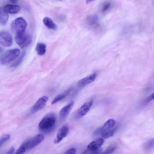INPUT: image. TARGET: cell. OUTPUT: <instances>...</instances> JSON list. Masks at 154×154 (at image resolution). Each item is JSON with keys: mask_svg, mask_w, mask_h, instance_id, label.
<instances>
[{"mask_svg": "<svg viewBox=\"0 0 154 154\" xmlns=\"http://www.w3.org/2000/svg\"><path fill=\"white\" fill-rule=\"evenodd\" d=\"M7 13L15 14L17 13L20 10L19 6L14 5L8 4L2 8Z\"/></svg>", "mask_w": 154, "mask_h": 154, "instance_id": "15", "label": "cell"}, {"mask_svg": "<svg viewBox=\"0 0 154 154\" xmlns=\"http://www.w3.org/2000/svg\"><path fill=\"white\" fill-rule=\"evenodd\" d=\"M8 18V15L2 8L0 9V23L2 25H5L7 23Z\"/></svg>", "mask_w": 154, "mask_h": 154, "instance_id": "18", "label": "cell"}, {"mask_svg": "<svg viewBox=\"0 0 154 154\" xmlns=\"http://www.w3.org/2000/svg\"><path fill=\"white\" fill-rule=\"evenodd\" d=\"M74 104V101H72L62 108L59 112V116L61 119H65L67 117L72 108Z\"/></svg>", "mask_w": 154, "mask_h": 154, "instance_id": "12", "label": "cell"}, {"mask_svg": "<svg viewBox=\"0 0 154 154\" xmlns=\"http://www.w3.org/2000/svg\"><path fill=\"white\" fill-rule=\"evenodd\" d=\"M154 100V92L149 96L144 101V103L146 104Z\"/></svg>", "mask_w": 154, "mask_h": 154, "instance_id": "28", "label": "cell"}, {"mask_svg": "<svg viewBox=\"0 0 154 154\" xmlns=\"http://www.w3.org/2000/svg\"><path fill=\"white\" fill-rule=\"evenodd\" d=\"M17 1L16 0H11L10 1V2H11L12 3H15Z\"/></svg>", "mask_w": 154, "mask_h": 154, "instance_id": "31", "label": "cell"}, {"mask_svg": "<svg viewBox=\"0 0 154 154\" xmlns=\"http://www.w3.org/2000/svg\"><path fill=\"white\" fill-rule=\"evenodd\" d=\"M104 140L102 138H99L91 142L88 146L87 149L90 150H95L99 149L102 145Z\"/></svg>", "mask_w": 154, "mask_h": 154, "instance_id": "13", "label": "cell"}, {"mask_svg": "<svg viewBox=\"0 0 154 154\" xmlns=\"http://www.w3.org/2000/svg\"><path fill=\"white\" fill-rule=\"evenodd\" d=\"M97 77V73H93L80 80L78 83V85L80 87H84L94 81Z\"/></svg>", "mask_w": 154, "mask_h": 154, "instance_id": "11", "label": "cell"}, {"mask_svg": "<svg viewBox=\"0 0 154 154\" xmlns=\"http://www.w3.org/2000/svg\"><path fill=\"white\" fill-rule=\"evenodd\" d=\"M114 133V130H108L102 133L101 136L103 138L107 139L112 136Z\"/></svg>", "mask_w": 154, "mask_h": 154, "instance_id": "24", "label": "cell"}, {"mask_svg": "<svg viewBox=\"0 0 154 154\" xmlns=\"http://www.w3.org/2000/svg\"><path fill=\"white\" fill-rule=\"evenodd\" d=\"M111 5V3L109 2L105 3L103 6L102 9V12H104L107 11L110 8Z\"/></svg>", "mask_w": 154, "mask_h": 154, "instance_id": "27", "label": "cell"}, {"mask_svg": "<svg viewBox=\"0 0 154 154\" xmlns=\"http://www.w3.org/2000/svg\"></svg>", "mask_w": 154, "mask_h": 154, "instance_id": "32", "label": "cell"}, {"mask_svg": "<svg viewBox=\"0 0 154 154\" xmlns=\"http://www.w3.org/2000/svg\"><path fill=\"white\" fill-rule=\"evenodd\" d=\"M102 151V149L100 148L96 149L90 150L87 149L83 154H100Z\"/></svg>", "mask_w": 154, "mask_h": 154, "instance_id": "23", "label": "cell"}, {"mask_svg": "<svg viewBox=\"0 0 154 154\" xmlns=\"http://www.w3.org/2000/svg\"><path fill=\"white\" fill-rule=\"evenodd\" d=\"M10 138V136L9 134H7L2 136L0 139V146H1L6 141L8 140Z\"/></svg>", "mask_w": 154, "mask_h": 154, "instance_id": "25", "label": "cell"}, {"mask_svg": "<svg viewBox=\"0 0 154 154\" xmlns=\"http://www.w3.org/2000/svg\"><path fill=\"white\" fill-rule=\"evenodd\" d=\"M115 123V121L112 119L108 120L102 127L95 131L93 132V135L94 136H97L100 134H101L104 132L108 130L113 127Z\"/></svg>", "mask_w": 154, "mask_h": 154, "instance_id": "8", "label": "cell"}, {"mask_svg": "<svg viewBox=\"0 0 154 154\" xmlns=\"http://www.w3.org/2000/svg\"><path fill=\"white\" fill-rule=\"evenodd\" d=\"M27 150V140L24 142L18 148L14 154H24Z\"/></svg>", "mask_w": 154, "mask_h": 154, "instance_id": "22", "label": "cell"}, {"mask_svg": "<svg viewBox=\"0 0 154 154\" xmlns=\"http://www.w3.org/2000/svg\"><path fill=\"white\" fill-rule=\"evenodd\" d=\"M116 148V147L114 145L110 146L101 154H110L115 150Z\"/></svg>", "mask_w": 154, "mask_h": 154, "instance_id": "26", "label": "cell"}, {"mask_svg": "<svg viewBox=\"0 0 154 154\" xmlns=\"http://www.w3.org/2000/svg\"></svg>", "mask_w": 154, "mask_h": 154, "instance_id": "33", "label": "cell"}, {"mask_svg": "<svg viewBox=\"0 0 154 154\" xmlns=\"http://www.w3.org/2000/svg\"><path fill=\"white\" fill-rule=\"evenodd\" d=\"M20 53V50L18 48H14L8 50L1 56L0 64L2 65L9 64L16 58Z\"/></svg>", "mask_w": 154, "mask_h": 154, "instance_id": "2", "label": "cell"}, {"mask_svg": "<svg viewBox=\"0 0 154 154\" xmlns=\"http://www.w3.org/2000/svg\"><path fill=\"white\" fill-rule=\"evenodd\" d=\"M26 54V51H24L20 56L10 66L11 68H16L20 65L23 61Z\"/></svg>", "mask_w": 154, "mask_h": 154, "instance_id": "19", "label": "cell"}, {"mask_svg": "<svg viewBox=\"0 0 154 154\" xmlns=\"http://www.w3.org/2000/svg\"><path fill=\"white\" fill-rule=\"evenodd\" d=\"M69 131V127L66 125L61 127L57 132L56 138L54 141V143L57 144L60 142L67 135Z\"/></svg>", "mask_w": 154, "mask_h": 154, "instance_id": "10", "label": "cell"}, {"mask_svg": "<svg viewBox=\"0 0 154 154\" xmlns=\"http://www.w3.org/2000/svg\"><path fill=\"white\" fill-rule=\"evenodd\" d=\"M56 120L54 114L49 113L44 116L40 121L38 124V128L45 132H51L54 128Z\"/></svg>", "mask_w": 154, "mask_h": 154, "instance_id": "1", "label": "cell"}, {"mask_svg": "<svg viewBox=\"0 0 154 154\" xmlns=\"http://www.w3.org/2000/svg\"><path fill=\"white\" fill-rule=\"evenodd\" d=\"M15 40L16 43L21 48L29 46L32 42L30 35L24 33L15 34Z\"/></svg>", "mask_w": 154, "mask_h": 154, "instance_id": "4", "label": "cell"}, {"mask_svg": "<svg viewBox=\"0 0 154 154\" xmlns=\"http://www.w3.org/2000/svg\"><path fill=\"white\" fill-rule=\"evenodd\" d=\"M35 50L38 55H43L45 54L46 51V45L44 43H38L36 44Z\"/></svg>", "mask_w": 154, "mask_h": 154, "instance_id": "17", "label": "cell"}, {"mask_svg": "<svg viewBox=\"0 0 154 154\" xmlns=\"http://www.w3.org/2000/svg\"><path fill=\"white\" fill-rule=\"evenodd\" d=\"M154 147V138L150 139L146 142L143 145V149L146 152L150 151Z\"/></svg>", "mask_w": 154, "mask_h": 154, "instance_id": "20", "label": "cell"}, {"mask_svg": "<svg viewBox=\"0 0 154 154\" xmlns=\"http://www.w3.org/2000/svg\"><path fill=\"white\" fill-rule=\"evenodd\" d=\"M43 23L44 25L49 29L56 30L57 29L56 25L49 17H45L43 19Z\"/></svg>", "mask_w": 154, "mask_h": 154, "instance_id": "16", "label": "cell"}, {"mask_svg": "<svg viewBox=\"0 0 154 154\" xmlns=\"http://www.w3.org/2000/svg\"><path fill=\"white\" fill-rule=\"evenodd\" d=\"M48 100V97L44 96L40 97L32 107L31 112L34 113L43 109L45 106Z\"/></svg>", "mask_w": 154, "mask_h": 154, "instance_id": "7", "label": "cell"}, {"mask_svg": "<svg viewBox=\"0 0 154 154\" xmlns=\"http://www.w3.org/2000/svg\"><path fill=\"white\" fill-rule=\"evenodd\" d=\"M72 89V87H70L63 92L57 95L53 100L51 104H54L64 99L69 94Z\"/></svg>", "mask_w": 154, "mask_h": 154, "instance_id": "14", "label": "cell"}, {"mask_svg": "<svg viewBox=\"0 0 154 154\" xmlns=\"http://www.w3.org/2000/svg\"><path fill=\"white\" fill-rule=\"evenodd\" d=\"M44 136L39 134L27 140V150L31 149L39 145L44 139Z\"/></svg>", "mask_w": 154, "mask_h": 154, "instance_id": "9", "label": "cell"}, {"mask_svg": "<svg viewBox=\"0 0 154 154\" xmlns=\"http://www.w3.org/2000/svg\"><path fill=\"white\" fill-rule=\"evenodd\" d=\"M12 43V39L11 35L6 31H2L0 33V43L3 46L8 47L11 46Z\"/></svg>", "mask_w": 154, "mask_h": 154, "instance_id": "6", "label": "cell"}, {"mask_svg": "<svg viewBox=\"0 0 154 154\" xmlns=\"http://www.w3.org/2000/svg\"><path fill=\"white\" fill-rule=\"evenodd\" d=\"M76 150L74 148H70L66 151L64 154H75Z\"/></svg>", "mask_w": 154, "mask_h": 154, "instance_id": "29", "label": "cell"}, {"mask_svg": "<svg viewBox=\"0 0 154 154\" xmlns=\"http://www.w3.org/2000/svg\"><path fill=\"white\" fill-rule=\"evenodd\" d=\"M27 26L26 21L21 17L16 19L12 22L11 24V29L15 34L24 33Z\"/></svg>", "mask_w": 154, "mask_h": 154, "instance_id": "3", "label": "cell"}, {"mask_svg": "<svg viewBox=\"0 0 154 154\" xmlns=\"http://www.w3.org/2000/svg\"><path fill=\"white\" fill-rule=\"evenodd\" d=\"M93 102V99L91 100L84 103L76 111L74 115V118L79 119L85 115L90 110Z\"/></svg>", "mask_w": 154, "mask_h": 154, "instance_id": "5", "label": "cell"}, {"mask_svg": "<svg viewBox=\"0 0 154 154\" xmlns=\"http://www.w3.org/2000/svg\"><path fill=\"white\" fill-rule=\"evenodd\" d=\"M15 151V149L13 147H11L6 154H14Z\"/></svg>", "mask_w": 154, "mask_h": 154, "instance_id": "30", "label": "cell"}, {"mask_svg": "<svg viewBox=\"0 0 154 154\" xmlns=\"http://www.w3.org/2000/svg\"><path fill=\"white\" fill-rule=\"evenodd\" d=\"M99 20V16L97 14H94L89 17L87 23L88 25L91 26L96 24Z\"/></svg>", "mask_w": 154, "mask_h": 154, "instance_id": "21", "label": "cell"}]
</instances>
